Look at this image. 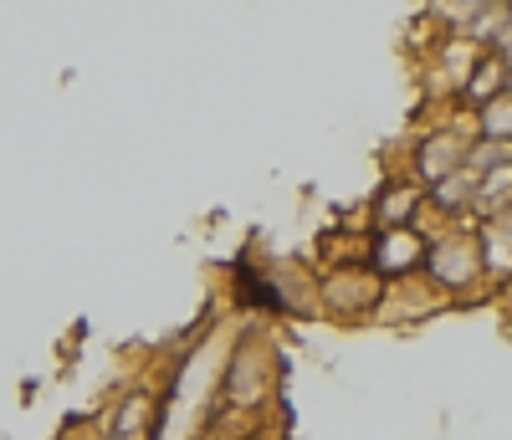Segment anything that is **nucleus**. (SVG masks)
Segmentation results:
<instances>
[{
  "instance_id": "f257e3e1",
  "label": "nucleus",
  "mask_w": 512,
  "mask_h": 440,
  "mask_svg": "<svg viewBox=\"0 0 512 440\" xmlns=\"http://www.w3.org/2000/svg\"><path fill=\"white\" fill-rule=\"evenodd\" d=\"M277 384H282V348H277V338L262 323L241 328L236 343H231V359L221 369V405L231 415H241V420H256V415L272 410Z\"/></svg>"
},
{
  "instance_id": "f03ea898",
  "label": "nucleus",
  "mask_w": 512,
  "mask_h": 440,
  "mask_svg": "<svg viewBox=\"0 0 512 440\" xmlns=\"http://www.w3.org/2000/svg\"><path fill=\"white\" fill-rule=\"evenodd\" d=\"M420 277L431 282L446 302H477L492 292L487 256H482V231L477 220H446V226L425 241V267Z\"/></svg>"
},
{
  "instance_id": "7ed1b4c3",
  "label": "nucleus",
  "mask_w": 512,
  "mask_h": 440,
  "mask_svg": "<svg viewBox=\"0 0 512 440\" xmlns=\"http://www.w3.org/2000/svg\"><path fill=\"white\" fill-rule=\"evenodd\" d=\"M472 108H441L420 134L405 144V174H415L420 185H436L441 174L466 164V149H472Z\"/></svg>"
},
{
  "instance_id": "20e7f679",
  "label": "nucleus",
  "mask_w": 512,
  "mask_h": 440,
  "mask_svg": "<svg viewBox=\"0 0 512 440\" xmlns=\"http://www.w3.org/2000/svg\"><path fill=\"white\" fill-rule=\"evenodd\" d=\"M384 297V277L369 261H333L318 272V313L333 323H374Z\"/></svg>"
},
{
  "instance_id": "39448f33",
  "label": "nucleus",
  "mask_w": 512,
  "mask_h": 440,
  "mask_svg": "<svg viewBox=\"0 0 512 440\" xmlns=\"http://www.w3.org/2000/svg\"><path fill=\"white\" fill-rule=\"evenodd\" d=\"M364 261L384 277V282H405L420 277L425 267V231L420 226H390V231H369V251Z\"/></svg>"
},
{
  "instance_id": "423d86ee",
  "label": "nucleus",
  "mask_w": 512,
  "mask_h": 440,
  "mask_svg": "<svg viewBox=\"0 0 512 440\" xmlns=\"http://www.w3.org/2000/svg\"><path fill=\"white\" fill-rule=\"evenodd\" d=\"M425 205V185L415 180V174H390L364 205V226L369 231H390V226H415V215Z\"/></svg>"
},
{
  "instance_id": "0eeeda50",
  "label": "nucleus",
  "mask_w": 512,
  "mask_h": 440,
  "mask_svg": "<svg viewBox=\"0 0 512 440\" xmlns=\"http://www.w3.org/2000/svg\"><path fill=\"white\" fill-rule=\"evenodd\" d=\"M103 430H108V440H154L159 435V389L139 379L123 394H113V410H108Z\"/></svg>"
},
{
  "instance_id": "6e6552de",
  "label": "nucleus",
  "mask_w": 512,
  "mask_h": 440,
  "mask_svg": "<svg viewBox=\"0 0 512 440\" xmlns=\"http://www.w3.org/2000/svg\"><path fill=\"white\" fill-rule=\"evenodd\" d=\"M446 297L425 282V277H405V282H384V297H379V313L374 323H420V318H431L441 313Z\"/></svg>"
},
{
  "instance_id": "1a4fd4ad",
  "label": "nucleus",
  "mask_w": 512,
  "mask_h": 440,
  "mask_svg": "<svg viewBox=\"0 0 512 440\" xmlns=\"http://www.w3.org/2000/svg\"><path fill=\"white\" fill-rule=\"evenodd\" d=\"M425 205H431L441 220H477L472 205H477V169H451L441 174L436 185H425Z\"/></svg>"
},
{
  "instance_id": "9d476101",
  "label": "nucleus",
  "mask_w": 512,
  "mask_h": 440,
  "mask_svg": "<svg viewBox=\"0 0 512 440\" xmlns=\"http://www.w3.org/2000/svg\"><path fill=\"white\" fill-rule=\"evenodd\" d=\"M477 231H482L487 277H492V287H497L502 277H512V205H502L497 215H482Z\"/></svg>"
},
{
  "instance_id": "9b49d317",
  "label": "nucleus",
  "mask_w": 512,
  "mask_h": 440,
  "mask_svg": "<svg viewBox=\"0 0 512 440\" xmlns=\"http://www.w3.org/2000/svg\"><path fill=\"white\" fill-rule=\"evenodd\" d=\"M472 134L512 149V87H502V93H492L472 108Z\"/></svg>"
},
{
  "instance_id": "f8f14e48",
  "label": "nucleus",
  "mask_w": 512,
  "mask_h": 440,
  "mask_svg": "<svg viewBox=\"0 0 512 440\" xmlns=\"http://www.w3.org/2000/svg\"><path fill=\"white\" fill-rule=\"evenodd\" d=\"M502 87H507V62H502L497 52H482L477 67L466 72V82H461V108H477L482 98L502 93Z\"/></svg>"
},
{
  "instance_id": "ddd939ff",
  "label": "nucleus",
  "mask_w": 512,
  "mask_h": 440,
  "mask_svg": "<svg viewBox=\"0 0 512 440\" xmlns=\"http://www.w3.org/2000/svg\"><path fill=\"white\" fill-rule=\"evenodd\" d=\"M502 205H512V154L477 174V205H472V215L482 220V215H497Z\"/></svg>"
},
{
  "instance_id": "4468645a",
  "label": "nucleus",
  "mask_w": 512,
  "mask_h": 440,
  "mask_svg": "<svg viewBox=\"0 0 512 440\" xmlns=\"http://www.w3.org/2000/svg\"><path fill=\"white\" fill-rule=\"evenodd\" d=\"M487 6H497V0H436V11H441V21L456 31V26H466L477 11H487Z\"/></svg>"
},
{
  "instance_id": "2eb2a0df",
  "label": "nucleus",
  "mask_w": 512,
  "mask_h": 440,
  "mask_svg": "<svg viewBox=\"0 0 512 440\" xmlns=\"http://www.w3.org/2000/svg\"><path fill=\"white\" fill-rule=\"evenodd\" d=\"M492 52L512 67V0H502V26H497V36H492Z\"/></svg>"
},
{
  "instance_id": "dca6fc26",
  "label": "nucleus",
  "mask_w": 512,
  "mask_h": 440,
  "mask_svg": "<svg viewBox=\"0 0 512 440\" xmlns=\"http://www.w3.org/2000/svg\"><path fill=\"white\" fill-rule=\"evenodd\" d=\"M492 297H497V307H502V318L512 323V277H502V282L492 287Z\"/></svg>"
},
{
  "instance_id": "f3484780",
  "label": "nucleus",
  "mask_w": 512,
  "mask_h": 440,
  "mask_svg": "<svg viewBox=\"0 0 512 440\" xmlns=\"http://www.w3.org/2000/svg\"><path fill=\"white\" fill-rule=\"evenodd\" d=\"M62 440H108V430H103V425H77V430H67Z\"/></svg>"
}]
</instances>
